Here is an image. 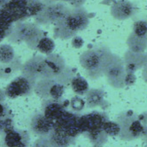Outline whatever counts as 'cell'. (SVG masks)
I'll return each instance as SVG.
<instances>
[{
    "instance_id": "obj_1",
    "label": "cell",
    "mask_w": 147,
    "mask_h": 147,
    "mask_svg": "<svg viewBox=\"0 0 147 147\" xmlns=\"http://www.w3.org/2000/svg\"><path fill=\"white\" fill-rule=\"evenodd\" d=\"M107 120L109 118L105 112L93 111L81 116L82 134L87 137L95 147L101 146L107 141L109 136L103 130V125Z\"/></svg>"
},
{
    "instance_id": "obj_2",
    "label": "cell",
    "mask_w": 147,
    "mask_h": 147,
    "mask_svg": "<svg viewBox=\"0 0 147 147\" xmlns=\"http://www.w3.org/2000/svg\"><path fill=\"white\" fill-rule=\"evenodd\" d=\"M89 24L88 13L83 7L72 8L67 16L55 24V36L61 39H69L84 30Z\"/></svg>"
},
{
    "instance_id": "obj_3",
    "label": "cell",
    "mask_w": 147,
    "mask_h": 147,
    "mask_svg": "<svg viewBox=\"0 0 147 147\" xmlns=\"http://www.w3.org/2000/svg\"><path fill=\"white\" fill-rule=\"evenodd\" d=\"M146 115L147 113L139 115L131 110L121 112L116 119L120 126L119 138L126 141L142 138L147 130Z\"/></svg>"
},
{
    "instance_id": "obj_4",
    "label": "cell",
    "mask_w": 147,
    "mask_h": 147,
    "mask_svg": "<svg viewBox=\"0 0 147 147\" xmlns=\"http://www.w3.org/2000/svg\"><path fill=\"white\" fill-rule=\"evenodd\" d=\"M112 53L107 47L97 46L84 51L80 56V63L91 79H97L103 76L105 61L109 60Z\"/></svg>"
},
{
    "instance_id": "obj_5",
    "label": "cell",
    "mask_w": 147,
    "mask_h": 147,
    "mask_svg": "<svg viewBox=\"0 0 147 147\" xmlns=\"http://www.w3.org/2000/svg\"><path fill=\"white\" fill-rule=\"evenodd\" d=\"M82 114L67 110L59 119L54 122V130L65 133L72 138H77L82 134L80 119Z\"/></svg>"
},
{
    "instance_id": "obj_6",
    "label": "cell",
    "mask_w": 147,
    "mask_h": 147,
    "mask_svg": "<svg viewBox=\"0 0 147 147\" xmlns=\"http://www.w3.org/2000/svg\"><path fill=\"white\" fill-rule=\"evenodd\" d=\"M71 8L62 2H56L47 5L44 10L39 14L42 16L46 23L58 24L62 21L69 13Z\"/></svg>"
},
{
    "instance_id": "obj_7",
    "label": "cell",
    "mask_w": 147,
    "mask_h": 147,
    "mask_svg": "<svg viewBox=\"0 0 147 147\" xmlns=\"http://www.w3.org/2000/svg\"><path fill=\"white\" fill-rule=\"evenodd\" d=\"M138 12V7L128 0H117L111 7L112 16L118 20H125L135 16Z\"/></svg>"
},
{
    "instance_id": "obj_8",
    "label": "cell",
    "mask_w": 147,
    "mask_h": 147,
    "mask_svg": "<svg viewBox=\"0 0 147 147\" xmlns=\"http://www.w3.org/2000/svg\"><path fill=\"white\" fill-rule=\"evenodd\" d=\"M69 104L70 100H49L44 103V115L55 122L67 110Z\"/></svg>"
},
{
    "instance_id": "obj_9",
    "label": "cell",
    "mask_w": 147,
    "mask_h": 147,
    "mask_svg": "<svg viewBox=\"0 0 147 147\" xmlns=\"http://www.w3.org/2000/svg\"><path fill=\"white\" fill-rule=\"evenodd\" d=\"M76 139V138H72L65 133L53 129V131L49 133V143L51 147H69L71 144H75Z\"/></svg>"
},
{
    "instance_id": "obj_10",
    "label": "cell",
    "mask_w": 147,
    "mask_h": 147,
    "mask_svg": "<svg viewBox=\"0 0 147 147\" xmlns=\"http://www.w3.org/2000/svg\"><path fill=\"white\" fill-rule=\"evenodd\" d=\"M33 128L40 135L49 134L54 129V121L48 119L45 115L37 114L33 120Z\"/></svg>"
},
{
    "instance_id": "obj_11",
    "label": "cell",
    "mask_w": 147,
    "mask_h": 147,
    "mask_svg": "<svg viewBox=\"0 0 147 147\" xmlns=\"http://www.w3.org/2000/svg\"><path fill=\"white\" fill-rule=\"evenodd\" d=\"M105 92L99 88H92L90 89L88 94H86V103L87 107H105L104 106L107 104V102L105 100Z\"/></svg>"
},
{
    "instance_id": "obj_12",
    "label": "cell",
    "mask_w": 147,
    "mask_h": 147,
    "mask_svg": "<svg viewBox=\"0 0 147 147\" xmlns=\"http://www.w3.org/2000/svg\"><path fill=\"white\" fill-rule=\"evenodd\" d=\"M45 63L53 76L60 75L65 68L64 59L58 55H49V56L45 58Z\"/></svg>"
},
{
    "instance_id": "obj_13",
    "label": "cell",
    "mask_w": 147,
    "mask_h": 147,
    "mask_svg": "<svg viewBox=\"0 0 147 147\" xmlns=\"http://www.w3.org/2000/svg\"><path fill=\"white\" fill-rule=\"evenodd\" d=\"M70 87L73 92L76 95L83 96L88 94V92L90 90L88 82L87 80L81 76L80 75L75 76L70 81Z\"/></svg>"
},
{
    "instance_id": "obj_14",
    "label": "cell",
    "mask_w": 147,
    "mask_h": 147,
    "mask_svg": "<svg viewBox=\"0 0 147 147\" xmlns=\"http://www.w3.org/2000/svg\"><path fill=\"white\" fill-rule=\"evenodd\" d=\"M132 33L141 38H147V18H139L132 24Z\"/></svg>"
},
{
    "instance_id": "obj_15",
    "label": "cell",
    "mask_w": 147,
    "mask_h": 147,
    "mask_svg": "<svg viewBox=\"0 0 147 147\" xmlns=\"http://www.w3.org/2000/svg\"><path fill=\"white\" fill-rule=\"evenodd\" d=\"M65 90H66V88L62 83L53 81V82L49 88V95L51 97V99L61 100V99H62Z\"/></svg>"
},
{
    "instance_id": "obj_16",
    "label": "cell",
    "mask_w": 147,
    "mask_h": 147,
    "mask_svg": "<svg viewBox=\"0 0 147 147\" xmlns=\"http://www.w3.org/2000/svg\"><path fill=\"white\" fill-rule=\"evenodd\" d=\"M37 48L40 52L46 55H50L55 49V42L52 39L49 37H42L39 40L37 43Z\"/></svg>"
},
{
    "instance_id": "obj_17",
    "label": "cell",
    "mask_w": 147,
    "mask_h": 147,
    "mask_svg": "<svg viewBox=\"0 0 147 147\" xmlns=\"http://www.w3.org/2000/svg\"><path fill=\"white\" fill-rule=\"evenodd\" d=\"M103 130L111 137H119L120 133V126L117 121L107 120L103 125Z\"/></svg>"
},
{
    "instance_id": "obj_18",
    "label": "cell",
    "mask_w": 147,
    "mask_h": 147,
    "mask_svg": "<svg viewBox=\"0 0 147 147\" xmlns=\"http://www.w3.org/2000/svg\"><path fill=\"white\" fill-rule=\"evenodd\" d=\"M86 104L87 103H86V100H84V99H82L80 95H76L70 100L69 107L74 112L80 113L82 110H84Z\"/></svg>"
},
{
    "instance_id": "obj_19",
    "label": "cell",
    "mask_w": 147,
    "mask_h": 147,
    "mask_svg": "<svg viewBox=\"0 0 147 147\" xmlns=\"http://www.w3.org/2000/svg\"><path fill=\"white\" fill-rule=\"evenodd\" d=\"M84 44L83 39L81 36H75L74 38L72 39V46L76 49H81Z\"/></svg>"
},
{
    "instance_id": "obj_20",
    "label": "cell",
    "mask_w": 147,
    "mask_h": 147,
    "mask_svg": "<svg viewBox=\"0 0 147 147\" xmlns=\"http://www.w3.org/2000/svg\"><path fill=\"white\" fill-rule=\"evenodd\" d=\"M142 139H143V141L147 144V130H146V131H145V133L144 134V136L141 138Z\"/></svg>"
},
{
    "instance_id": "obj_21",
    "label": "cell",
    "mask_w": 147,
    "mask_h": 147,
    "mask_svg": "<svg viewBox=\"0 0 147 147\" xmlns=\"http://www.w3.org/2000/svg\"><path fill=\"white\" fill-rule=\"evenodd\" d=\"M145 67H147V55H146V58H145Z\"/></svg>"
},
{
    "instance_id": "obj_22",
    "label": "cell",
    "mask_w": 147,
    "mask_h": 147,
    "mask_svg": "<svg viewBox=\"0 0 147 147\" xmlns=\"http://www.w3.org/2000/svg\"><path fill=\"white\" fill-rule=\"evenodd\" d=\"M99 147H101V146H99Z\"/></svg>"
},
{
    "instance_id": "obj_23",
    "label": "cell",
    "mask_w": 147,
    "mask_h": 147,
    "mask_svg": "<svg viewBox=\"0 0 147 147\" xmlns=\"http://www.w3.org/2000/svg\"></svg>"
}]
</instances>
